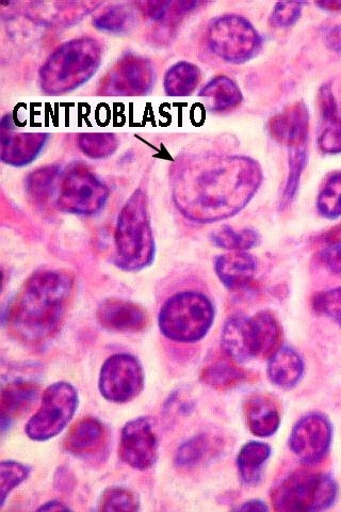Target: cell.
<instances>
[{"mask_svg":"<svg viewBox=\"0 0 341 512\" xmlns=\"http://www.w3.org/2000/svg\"><path fill=\"white\" fill-rule=\"evenodd\" d=\"M102 56L101 43L91 37L62 44L40 70L43 92L60 95L83 86L99 70Z\"/></svg>","mask_w":341,"mask_h":512,"instance_id":"cell-3","label":"cell"},{"mask_svg":"<svg viewBox=\"0 0 341 512\" xmlns=\"http://www.w3.org/2000/svg\"><path fill=\"white\" fill-rule=\"evenodd\" d=\"M133 18L132 11L124 6H112L97 15L93 24L97 29L120 34L132 26Z\"/></svg>","mask_w":341,"mask_h":512,"instance_id":"cell-36","label":"cell"},{"mask_svg":"<svg viewBox=\"0 0 341 512\" xmlns=\"http://www.w3.org/2000/svg\"><path fill=\"white\" fill-rule=\"evenodd\" d=\"M261 239V235L254 229L236 230L230 226H223L210 234L211 243L231 251L245 252L253 249L261 243Z\"/></svg>","mask_w":341,"mask_h":512,"instance_id":"cell-30","label":"cell"},{"mask_svg":"<svg viewBox=\"0 0 341 512\" xmlns=\"http://www.w3.org/2000/svg\"><path fill=\"white\" fill-rule=\"evenodd\" d=\"M318 147L323 154H341V116L321 122Z\"/></svg>","mask_w":341,"mask_h":512,"instance_id":"cell-40","label":"cell"},{"mask_svg":"<svg viewBox=\"0 0 341 512\" xmlns=\"http://www.w3.org/2000/svg\"><path fill=\"white\" fill-rule=\"evenodd\" d=\"M215 306L205 294L184 291L162 306L158 324L162 335L177 343H197L205 338L215 320Z\"/></svg>","mask_w":341,"mask_h":512,"instance_id":"cell-5","label":"cell"},{"mask_svg":"<svg viewBox=\"0 0 341 512\" xmlns=\"http://www.w3.org/2000/svg\"><path fill=\"white\" fill-rule=\"evenodd\" d=\"M77 407L78 394L72 384H51L43 393L40 409L26 425V435L39 442L55 438L69 425Z\"/></svg>","mask_w":341,"mask_h":512,"instance_id":"cell-9","label":"cell"},{"mask_svg":"<svg viewBox=\"0 0 341 512\" xmlns=\"http://www.w3.org/2000/svg\"><path fill=\"white\" fill-rule=\"evenodd\" d=\"M307 159V148L289 150L288 176L281 198V210H286L296 199Z\"/></svg>","mask_w":341,"mask_h":512,"instance_id":"cell-32","label":"cell"},{"mask_svg":"<svg viewBox=\"0 0 341 512\" xmlns=\"http://www.w3.org/2000/svg\"><path fill=\"white\" fill-rule=\"evenodd\" d=\"M200 79L201 72L196 64L178 62L166 73L165 91L169 96H188L197 89Z\"/></svg>","mask_w":341,"mask_h":512,"instance_id":"cell-27","label":"cell"},{"mask_svg":"<svg viewBox=\"0 0 341 512\" xmlns=\"http://www.w3.org/2000/svg\"><path fill=\"white\" fill-rule=\"evenodd\" d=\"M318 107L321 122L329 121L339 116V108L332 84L327 83L320 87L318 93Z\"/></svg>","mask_w":341,"mask_h":512,"instance_id":"cell-42","label":"cell"},{"mask_svg":"<svg viewBox=\"0 0 341 512\" xmlns=\"http://www.w3.org/2000/svg\"><path fill=\"white\" fill-rule=\"evenodd\" d=\"M109 435L104 424L95 418H84L70 430L64 447L86 461H101L108 453Z\"/></svg>","mask_w":341,"mask_h":512,"instance_id":"cell-14","label":"cell"},{"mask_svg":"<svg viewBox=\"0 0 341 512\" xmlns=\"http://www.w3.org/2000/svg\"><path fill=\"white\" fill-rule=\"evenodd\" d=\"M326 43L334 53H341V25H333L324 35Z\"/></svg>","mask_w":341,"mask_h":512,"instance_id":"cell-43","label":"cell"},{"mask_svg":"<svg viewBox=\"0 0 341 512\" xmlns=\"http://www.w3.org/2000/svg\"><path fill=\"white\" fill-rule=\"evenodd\" d=\"M39 396V389L35 383L28 381H14L8 384L2 395V425L14 420L27 412L32 405L36 404Z\"/></svg>","mask_w":341,"mask_h":512,"instance_id":"cell-24","label":"cell"},{"mask_svg":"<svg viewBox=\"0 0 341 512\" xmlns=\"http://www.w3.org/2000/svg\"><path fill=\"white\" fill-rule=\"evenodd\" d=\"M101 509L103 511H136L139 509V501L131 490L112 487L104 492Z\"/></svg>","mask_w":341,"mask_h":512,"instance_id":"cell-39","label":"cell"},{"mask_svg":"<svg viewBox=\"0 0 341 512\" xmlns=\"http://www.w3.org/2000/svg\"><path fill=\"white\" fill-rule=\"evenodd\" d=\"M304 370L299 352L291 347H281L270 358L267 373L275 387L290 390L302 380Z\"/></svg>","mask_w":341,"mask_h":512,"instance_id":"cell-20","label":"cell"},{"mask_svg":"<svg viewBox=\"0 0 341 512\" xmlns=\"http://www.w3.org/2000/svg\"><path fill=\"white\" fill-rule=\"evenodd\" d=\"M224 355L236 363L256 358L255 335L252 319L234 315L226 320L221 335Z\"/></svg>","mask_w":341,"mask_h":512,"instance_id":"cell-17","label":"cell"},{"mask_svg":"<svg viewBox=\"0 0 341 512\" xmlns=\"http://www.w3.org/2000/svg\"><path fill=\"white\" fill-rule=\"evenodd\" d=\"M116 265L125 271H140L155 259V240L145 192L138 189L127 200L118 218Z\"/></svg>","mask_w":341,"mask_h":512,"instance_id":"cell-4","label":"cell"},{"mask_svg":"<svg viewBox=\"0 0 341 512\" xmlns=\"http://www.w3.org/2000/svg\"><path fill=\"white\" fill-rule=\"evenodd\" d=\"M173 201L187 219L211 223L237 215L263 183V170L246 156L196 154L178 158Z\"/></svg>","mask_w":341,"mask_h":512,"instance_id":"cell-1","label":"cell"},{"mask_svg":"<svg viewBox=\"0 0 341 512\" xmlns=\"http://www.w3.org/2000/svg\"><path fill=\"white\" fill-rule=\"evenodd\" d=\"M257 260L242 251L222 254L215 260V271L221 283L232 292L243 291L254 281Z\"/></svg>","mask_w":341,"mask_h":512,"instance_id":"cell-18","label":"cell"},{"mask_svg":"<svg viewBox=\"0 0 341 512\" xmlns=\"http://www.w3.org/2000/svg\"><path fill=\"white\" fill-rule=\"evenodd\" d=\"M313 310L333 320L341 328V286L316 293L312 298Z\"/></svg>","mask_w":341,"mask_h":512,"instance_id":"cell-38","label":"cell"},{"mask_svg":"<svg viewBox=\"0 0 341 512\" xmlns=\"http://www.w3.org/2000/svg\"><path fill=\"white\" fill-rule=\"evenodd\" d=\"M144 387V372L139 360L128 354L109 357L101 368L99 388L111 403L131 402Z\"/></svg>","mask_w":341,"mask_h":512,"instance_id":"cell-10","label":"cell"},{"mask_svg":"<svg viewBox=\"0 0 341 512\" xmlns=\"http://www.w3.org/2000/svg\"><path fill=\"white\" fill-rule=\"evenodd\" d=\"M246 418L252 434L261 438L273 436L281 424L278 407L265 395H255L248 400Z\"/></svg>","mask_w":341,"mask_h":512,"instance_id":"cell-21","label":"cell"},{"mask_svg":"<svg viewBox=\"0 0 341 512\" xmlns=\"http://www.w3.org/2000/svg\"><path fill=\"white\" fill-rule=\"evenodd\" d=\"M50 135L45 133L9 134L2 137V160L4 163L23 167L39 156Z\"/></svg>","mask_w":341,"mask_h":512,"instance_id":"cell-19","label":"cell"},{"mask_svg":"<svg viewBox=\"0 0 341 512\" xmlns=\"http://www.w3.org/2000/svg\"><path fill=\"white\" fill-rule=\"evenodd\" d=\"M304 3H278L270 14L269 22L276 28L294 26L301 18Z\"/></svg>","mask_w":341,"mask_h":512,"instance_id":"cell-41","label":"cell"},{"mask_svg":"<svg viewBox=\"0 0 341 512\" xmlns=\"http://www.w3.org/2000/svg\"><path fill=\"white\" fill-rule=\"evenodd\" d=\"M210 51L225 62L241 64L262 51L263 38L243 16L227 14L211 21L206 30Z\"/></svg>","mask_w":341,"mask_h":512,"instance_id":"cell-6","label":"cell"},{"mask_svg":"<svg viewBox=\"0 0 341 512\" xmlns=\"http://www.w3.org/2000/svg\"><path fill=\"white\" fill-rule=\"evenodd\" d=\"M338 487L328 474L299 472L287 477L276 489L273 502L283 511H318L331 507Z\"/></svg>","mask_w":341,"mask_h":512,"instance_id":"cell-7","label":"cell"},{"mask_svg":"<svg viewBox=\"0 0 341 512\" xmlns=\"http://www.w3.org/2000/svg\"><path fill=\"white\" fill-rule=\"evenodd\" d=\"M60 178V168L55 165L45 166L31 172L25 182L29 198L38 204H45L54 195L57 181Z\"/></svg>","mask_w":341,"mask_h":512,"instance_id":"cell-31","label":"cell"},{"mask_svg":"<svg viewBox=\"0 0 341 512\" xmlns=\"http://www.w3.org/2000/svg\"><path fill=\"white\" fill-rule=\"evenodd\" d=\"M72 292L73 279L67 272H34L8 313V324L16 338L32 348L50 344L63 324Z\"/></svg>","mask_w":341,"mask_h":512,"instance_id":"cell-2","label":"cell"},{"mask_svg":"<svg viewBox=\"0 0 341 512\" xmlns=\"http://www.w3.org/2000/svg\"><path fill=\"white\" fill-rule=\"evenodd\" d=\"M97 318L104 328L113 332L138 333L148 325V314L138 304L125 299L103 301Z\"/></svg>","mask_w":341,"mask_h":512,"instance_id":"cell-16","label":"cell"},{"mask_svg":"<svg viewBox=\"0 0 341 512\" xmlns=\"http://www.w3.org/2000/svg\"><path fill=\"white\" fill-rule=\"evenodd\" d=\"M155 82L153 63L133 53L125 54L110 69L101 84L102 95L137 96L148 94Z\"/></svg>","mask_w":341,"mask_h":512,"instance_id":"cell-12","label":"cell"},{"mask_svg":"<svg viewBox=\"0 0 341 512\" xmlns=\"http://www.w3.org/2000/svg\"><path fill=\"white\" fill-rule=\"evenodd\" d=\"M197 2H149L140 4L146 16L156 22L170 23L180 20L197 9Z\"/></svg>","mask_w":341,"mask_h":512,"instance_id":"cell-33","label":"cell"},{"mask_svg":"<svg viewBox=\"0 0 341 512\" xmlns=\"http://www.w3.org/2000/svg\"><path fill=\"white\" fill-rule=\"evenodd\" d=\"M315 5L326 11L338 12L341 11V0H323V2H317Z\"/></svg>","mask_w":341,"mask_h":512,"instance_id":"cell-45","label":"cell"},{"mask_svg":"<svg viewBox=\"0 0 341 512\" xmlns=\"http://www.w3.org/2000/svg\"><path fill=\"white\" fill-rule=\"evenodd\" d=\"M315 260L331 275L341 278V223L312 239Z\"/></svg>","mask_w":341,"mask_h":512,"instance_id":"cell-26","label":"cell"},{"mask_svg":"<svg viewBox=\"0 0 341 512\" xmlns=\"http://www.w3.org/2000/svg\"><path fill=\"white\" fill-rule=\"evenodd\" d=\"M256 358L270 359L282 347L283 329L279 319L269 310L258 312L251 317Z\"/></svg>","mask_w":341,"mask_h":512,"instance_id":"cell-22","label":"cell"},{"mask_svg":"<svg viewBox=\"0 0 341 512\" xmlns=\"http://www.w3.org/2000/svg\"><path fill=\"white\" fill-rule=\"evenodd\" d=\"M199 95L206 101L208 108L215 112L233 110L243 100L237 84L226 76H217L211 79Z\"/></svg>","mask_w":341,"mask_h":512,"instance_id":"cell-25","label":"cell"},{"mask_svg":"<svg viewBox=\"0 0 341 512\" xmlns=\"http://www.w3.org/2000/svg\"><path fill=\"white\" fill-rule=\"evenodd\" d=\"M30 474V469L20 462L3 461L0 464V504L4 505L7 496L19 487Z\"/></svg>","mask_w":341,"mask_h":512,"instance_id":"cell-37","label":"cell"},{"mask_svg":"<svg viewBox=\"0 0 341 512\" xmlns=\"http://www.w3.org/2000/svg\"><path fill=\"white\" fill-rule=\"evenodd\" d=\"M109 198L108 187L85 165L64 171L56 205L63 213L91 216L99 213Z\"/></svg>","mask_w":341,"mask_h":512,"instance_id":"cell-8","label":"cell"},{"mask_svg":"<svg viewBox=\"0 0 341 512\" xmlns=\"http://www.w3.org/2000/svg\"><path fill=\"white\" fill-rule=\"evenodd\" d=\"M268 131L272 139L288 150L307 148L310 112L303 102L294 103L271 118Z\"/></svg>","mask_w":341,"mask_h":512,"instance_id":"cell-15","label":"cell"},{"mask_svg":"<svg viewBox=\"0 0 341 512\" xmlns=\"http://www.w3.org/2000/svg\"><path fill=\"white\" fill-rule=\"evenodd\" d=\"M236 362L226 359H219L210 362L204 367L202 380L208 386L224 390L238 386L248 375L246 371L235 364Z\"/></svg>","mask_w":341,"mask_h":512,"instance_id":"cell-28","label":"cell"},{"mask_svg":"<svg viewBox=\"0 0 341 512\" xmlns=\"http://www.w3.org/2000/svg\"><path fill=\"white\" fill-rule=\"evenodd\" d=\"M122 460L139 471L150 469L158 455V438L148 418L129 421L122 429L120 441Z\"/></svg>","mask_w":341,"mask_h":512,"instance_id":"cell-13","label":"cell"},{"mask_svg":"<svg viewBox=\"0 0 341 512\" xmlns=\"http://www.w3.org/2000/svg\"><path fill=\"white\" fill-rule=\"evenodd\" d=\"M316 208L323 218L335 220L341 217V170L332 171L323 180Z\"/></svg>","mask_w":341,"mask_h":512,"instance_id":"cell-29","label":"cell"},{"mask_svg":"<svg viewBox=\"0 0 341 512\" xmlns=\"http://www.w3.org/2000/svg\"><path fill=\"white\" fill-rule=\"evenodd\" d=\"M209 452V438L206 435L194 436L178 447L175 464L181 469H192L199 466Z\"/></svg>","mask_w":341,"mask_h":512,"instance_id":"cell-35","label":"cell"},{"mask_svg":"<svg viewBox=\"0 0 341 512\" xmlns=\"http://www.w3.org/2000/svg\"><path fill=\"white\" fill-rule=\"evenodd\" d=\"M270 456L271 447L267 443L252 441L243 445L237 457L241 482L247 486L261 482Z\"/></svg>","mask_w":341,"mask_h":512,"instance_id":"cell-23","label":"cell"},{"mask_svg":"<svg viewBox=\"0 0 341 512\" xmlns=\"http://www.w3.org/2000/svg\"><path fill=\"white\" fill-rule=\"evenodd\" d=\"M240 511H267L268 507L262 501L252 500L237 508Z\"/></svg>","mask_w":341,"mask_h":512,"instance_id":"cell-44","label":"cell"},{"mask_svg":"<svg viewBox=\"0 0 341 512\" xmlns=\"http://www.w3.org/2000/svg\"><path fill=\"white\" fill-rule=\"evenodd\" d=\"M333 439V427L326 415L308 413L292 428L289 448L306 466H316L328 456Z\"/></svg>","mask_w":341,"mask_h":512,"instance_id":"cell-11","label":"cell"},{"mask_svg":"<svg viewBox=\"0 0 341 512\" xmlns=\"http://www.w3.org/2000/svg\"><path fill=\"white\" fill-rule=\"evenodd\" d=\"M78 146L83 153L93 159L109 157L119 148V139L111 133H85L78 137Z\"/></svg>","mask_w":341,"mask_h":512,"instance_id":"cell-34","label":"cell"},{"mask_svg":"<svg viewBox=\"0 0 341 512\" xmlns=\"http://www.w3.org/2000/svg\"><path fill=\"white\" fill-rule=\"evenodd\" d=\"M70 508L67 506H64V504L58 502V501H52L44 504L41 506L38 510L39 511H62V510H69Z\"/></svg>","mask_w":341,"mask_h":512,"instance_id":"cell-46","label":"cell"}]
</instances>
